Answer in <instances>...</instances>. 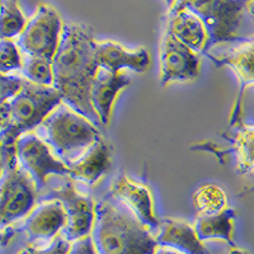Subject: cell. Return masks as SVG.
I'll return each instance as SVG.
<instances>
[{"instance_id": "25", "label": "cell", "mask_w": 254, "mask_h": 254, "mask_svg": "<svg viewBox=\"0 0 254 254\" xmlns=\"http://www.w3.org/2000/svg\"><path fill=\"white\" fill-rule=\"evenodd\" d=\"M24 79L18 74H4L0 72V104L8 103L23 87Z\"/></svg>"}, {"instance_id": "2", "label": "cell", "mask_w": 254, "mask_h": 254, "mask_svg": "<svg viewBox=\"0 0 254 254\" xmlns=\"http://www.w3.org/2000/svg\"><path fill=\"white\" fill-rule=\"evenodd\" d=\"M94 210L90 237L98 254H154V233L126 206L108 197L95 202Z\"/></svg>"}, {"instance_id": "29", "label": "cell", "mask_w": 254, "mask_h": 254, "mask_svg": "<svg viewBox=\"0 0 254 254\" xmlns=\"http://www.w3.org/2000/svg\"><path fill=\"white\" fill-rule=\"evenodd\" d=\"M12 235H13V231L10 228L0 230V246H3L4 243L8 242V240L12 238Z\"/></svg>"}, {"instance_id": "15", "label": "cell", "mask_w": 254, "mask_h": 254, "mask_svg": "<svg viewBox=\"0 0 254 254\" xmlns=\"http://www.w3.org/2000/svg\"><path fill=\"white\" fill-rule=\"evenodd\" d=\"M95 61L98 67L111 72L122 70L146 72L150 67V54L145 47L127 49L115 41H97Z\"/></svg>"}, {"instance_id": "30", "label": "cell", "mask_w": 254, "mask_h": 254, "mask_svg": "<svg viewBox=\"0 0 254 254\" xmlns=\"http://www.w3.org/2000/svg\"><path fill=\"white\" fill-rule=\"evenodd\" d=\"M154 254H183L181 252L176 251L173 248H168V247H160L158 246V248L155 249Z\"/></svg>"}, {"instance_id": "14", "label": "cell", "mask_w": 254, "mask_h": 254, "mask_svg": "<svg viewBox=\"0 0 254 254\" xmlns=\"http://www.w3.org/2000/svg\"><path fill=\"white\" fill-rule=\"evenodd\" d=\"M130 84L131 76L126 72H111L98 67L90 87V103L99 125H110L116 99L125 88L130 87Z\"/></svg>"}, {"instance_id": "32", "label": "cell", "mask_w": 254, "mask_h": 254, "mask_svg": "<svg viewBox=\"0 0 254 254\" xmlns=\"http://www.w3.org/2000/svg\"><path fill=\"white\" fill-rule=\"evenodd\" d=\"M229 254H249V253L246 251V249L238 248V247L233 246L230 248V251H229Z\"/></svg>"}, {"instance_id": "16", "label": "cell", "mask_w": 254, "mask_h": 254, "mask_svg": "<svg viewBox=\"0 0 254 254\" xmlns=\"http://www.w3.org/2000/svg\"><path fill=\"white\" fill-rule=\"evenodd\" d=\"M165 31L199 55H205L208 51L207 29L202 20L188 9L172 8Z\"/></svg>"}, {"instance_id": "24", "label": "cell", "mask_w": 254, "mask_h": 254, "mask_svg": "<svg viewBox=\"0 0 254 254\" xmlns=\"http://www.w3.org/2000/svg\"><path fill=\"white\" fill-rule=\"evenodd\" d=\"M22 67V52L15 40L0 38V72L13 74Z\"/></svg>"}, {"instance_id": "13", "label": "cell", "mask_w": 254, "mask_h": 254, "mask_svg": "<svg viewBox=\"0 0 254 254\" xmlns=\"http://www.w3.org/2000/svg\"><path fill=\"white\" fill-rule=\"evenodd\" d=\"M66 224V214L60 201L45 198L37 202L24 217L23 230L31 244L38 242L50 243L58 237Z\"/></svg>"}, {"instance_id": "27", "label": "cell", "mask_w": 254, "mask_h": 254, "mask_svg": "<svg viewBox=\"0 0 254 254\" xmlns=\"http://www.w3.org/2000/svg\"><path fill=\"white\" fill-rule=\"evenodd\" d=\"M67 254H98L90 235L70 243Z\"/></svg>"}, {"instance_id": "22", "label": "cell", "mask_w": 254, "mask_h": 254, "mask_svg": "<svg viewBox=\"0 0 254 254\" xmlns=\"http://www.w3.org/2000/svg\"><path fill=\"white\" fill-rule=\"evenodd\" d=\"M24 80L42 87H54L52 61L38 56L22 55V67L18 71Z\"/></svg>"}, {"instance_id": "12", "label": "cell", "mask_w": 254, "mask_h": 254, "mask_svg": "<svg viewBox=\"0 0 254 254\" xmlns=\"http://www.w3.org/2000/svg\"><path fill=\"white\" fill-rule=\"evenodd\" d=\"M110 197L126 206L151 231L158 228L159 219L156 217L153 193L149 187L122 174L111 183Z\"/></svg>"}, {"instance_id": "31", "label": "cell", "mask_w": 254, "mask_h": 254, "mask_svg": "<svg viewBox=\"0 0 254 254\" xmlns=\"http://www.w3.org/2000/svg\"><path fill=\"white\" fill-rule=\"evenodd\" d=\"M246 13L254 19V0H247L246 1Z\"/></svg>"}, {"instance_id": "9", "label": "cell", "mask_w": 254, "mask_h": 254, "mask_svg": "<svg viewBox=\"0 0 254 254\" xmlns=\"http://www.w3.org/2000/svg\"><path fill=\"white\" fill-rule=\"evenodd\" d=\"M15 158L19 167L29 176L40 194L47 187L50 176H69V169L59 160L49 145L36 132L19 136L15 141Z\"/></svg>"}, {"instance_id": "17", "label": "cell", "mask_w": 254, "mask_h": 254, "mask_svg": "<svg viewBox=\"0 0 254 254\" xmlns=\"http://www.w3.org/2000/svg\"><path fill=\"white\" fill-rule=\"evenodd\" d=\"M156 230L154 237L158 246L173 248L183 254H208L205 243L198 239L193 225L183 220H162Z\"/></svg>"}, {"instance_id": "1", "label": "cell", "mask_w": 254, "mask_h": 254, "mask_svg": "<svg viewBox=\"0 0 254 254\" xmlns=\"http://www.w3.org/2000/svg\"><path fill=\"white\" fill-rule=\"evenodd\" d=\"M95 42L87 26L64 23L59 47L51 61L54 88L60 93L64 103L98 126V117L90 103V87L98 70Z\"/></svg>"}, {"instance_id": "33", "label": "cell", "mask_w": 254, "mask_h": 254, "mask_svg": "<svg viewBox=\"0 0 254 254\" xmlns=\"http://www.w3.org/2000/svg\"><path fill=\"white\" fill-rule=\"evenodd\" d=\"M164 3L167 4V6H168V9H169V10H171L172 8H173L174 5H176V3H177V0H164Z\"/></svg>"}, {"instance_id": "28", "label": "cell", "mask_w": 254, "mask_h": 254, "mask_svg": "<svg viewBox=\"0 0 254 254\" xmlns=\"http://www.w3.org/2000/svg\"><path fill=\"white\" fill-rule=\"evenodd\" d=\"M8 120V103L0 104V130L5 126Z\"/></svg>"}, {"instance_id": "7", "label": "cell", "mask_w": 254, "mask_h": 254, "mask_svg": "<svg viewBox=\"0 0 254 254\" xmlns=\"http://www.w3.org/2000/svg\"><path fill=\"white\" fill-rule=\"evenodd\" d=\"M64 22L55 8L41 3L31 18L27 19L23 31L15 38L22 55L38 56L52 60L60 42Z\"/></svg>"}, {"instance_id": "8", "label": "cell", "mask_w": 254, "mask_h": 254, "mask_svg": "<svg viewBox=\"0 0 254 254\" xmlns=\"http://www.w3.org/2000/svg\"><path fill=\"white\" fill-rule=\"evenodd\" d=\"M61 183L46 192L47 198L60 201L65 214L66 224L60 235L67 242H75L90 235L95 219V202L88 194L81 193L76 188L75 181L69 176H61Z\"/></svg>"}, {"instance_id": "19", "label": "cell", "mask_w": 254, "mask_h": 254, "mask_svg": "<svg viewBox=\"0 0 254 254\" xmlns=\"http://www.w3.org/2000/svg\"><path fill=\"white\" fill-rule=\"evenodd\" d=\"M235 211L226 207L219 214L205 215L197 217L194 222V231L201 242L207 240H224L231 247L233 244V233H234Z\"/></svg>"}, {"instance_id": "5", "label": "cell", "mask_w": 254, "mask_h": 254, "mask_svg": "<svg viewBox=\"0 0 254 254\" xmlns=\"http://www.w3.org/2000/svg\"><path fill=\"white\" fill-rule=\"evenodd\" d=\"M4 150V167L0 173V230L24 219L37 205L38 192L28 174L19 167L15 147Z\"/></svg>"}, {"instance_id": "11", "label": "cell", "mask_w": 254, "mask_h": 254, "mask_svg": "<svg viewBox=\"0 0 254 254\" xmlns=\"http://www.w3.org/2000/svg\"><path fill=\"white\" fill-rule=\"evenodd\" d=\"M201 72V55L165 31L159 54V76L163 85L190 81Z\"/></svg>"}, {"instance_id": "21", "label": "cell", "mask_w": 254, "mask_h": 254, "mask_svg": "<svg viewBox=\"0 0 254 254\" xmlns=\"http://www.w3.org/2000/svg\"><path fill=\"white\" fill-rule=\"evenodd\" d=\"M192 203L198 216L219 214L229 207L225 190L214 183H207L197 188L192 194Z\"/></svg>"}, {"instance_id": "10", "label": "cell", "mask_w": 254, "mask_h": 254, "mask_svg": "<svg viewBox=\"0 0 254 254\" xmlns=\"http://www.w3.org/2000/svg\"><path fill=\"white\" fill-rule=\"evenodd\" d=\"M238 44L226 49L219 55L206 54L217 66H228L233 70L238 79L239 90L230 113V125L237 127L242 124L243 97L247 88L254 85V36L238 38Z\"/></svg>"}, {"instance_id": "20", "label": "cell", "mask_w": 254, "mask_h": 254, "mask_svg": "<svg viewBox=\"0 0 254 254\" xmlns=\"http://www.w3.org/2000/svg\"><path fill=\"white\" fill-rule=\"evenodd\" d=\"M233 153L237 158V169L240 174L254 172V125L237 126L233 139Z\"/></svg>"}, {"instance_id": "4", "label": "cell", "mask_w": 254, "mask_h": 254, "mask_svg": "<svg viewBox=\"0 0 254 254\" xmlns=\"http://www.w3.org/2000/svg\"><path fill=\"white\" fill-rule=\"evenodd\" d=\"M61 102L60 93L54 87H42L24 81L19 92L8 102V120L0 130V146L5 150L14 149L18 137L35 132Z\"/></svg>"}, {"instance_id": "3", "label": "cell", "mask_w": 254, "mask_h": 254, "mask_svg": "<svg viewBox=\"0 0 254 254\" xmlns=\"http://www.w3.org/2000/svg\"><path fill=\"white\" fill-rule=\"evenodd\" d=\"M40 127L38 136L66 167L103 139L94 122L64 102L50 112Z\"/></svg>"}, {"instance_id": "18", "label": "cell", "mask_w": 254, "mask_h": 254, "mask_svg": "<svg viewBox=\"0 0 254 254\" xmlns=\"http://www.w3.org/2000/svg\"><path fill=\"white\" fill-rule=\"evenodd\" d=\"M111 163H112L111 146L103 139H101L78 160L67 165L69 177L78 182L94 186L110 169Z\"/></svg>"}, {"instance_id": "23", "label": "cell", "mask_w": 254, "mask_h": 254, "mask_svg": "<svg viewBox=\"0 0 254 254\" xmlns=\"http://www.w3.org/2000/svg\"><path fill=\"white\" fill-rule=\"evenodd\" d=\"M26 23L27 18L18 0H0V38L15 40Z\"/></svg>"}, {"instance_id": "6", "label": "cell", "mask_w": 254, "mask_h": 254, "mask_svg": "<svg viewBox=\"0 0 254 254\" xmlns=\"http://www.w3.org/2000/svg\"><path fill=\"white\" fill-rule=\"evenodd\" d=\"M246 1L247 0H177L174 6L188 9L202 20L207 29L208 51H211L216 45L230 44L239 38L237 33L246 13Z\"/></svg>"}, {"instance_id": "26", "label": "cell", "mask_w": 254, "mask_h": 254, "mask_svg": "<svg viewBox=\"0 0 254 254\" xmlns=\"http://www.w3.org/2000/svg\"><path fill=\"white\" fill-rule=\"evenodd\" d=\"M70 248V242H67L60 234L55 237L50 243H46V246H31L26 247L18 254H67V251Z\"/></svg>"}]
</instances>
